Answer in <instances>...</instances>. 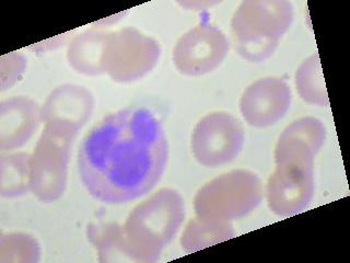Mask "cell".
<instances>
[{"mask_svg": "<svg viewBox=\"0 0 350 263\" xmlns=\"http://www.w3.org/2000/svg\"><path fill=\"white\" fill-rule=\"evenodd\" d=\"M160 45L134 27L109 33L102 56V69L113 80L129 82L142 78L156 66Z\"/></svg>", "mask_w": 350, "mask_h": 263, "instance_id": "cell-6", "label": "cell"}, {"mask_svg": "<svg viewBox=\"0 0 350 263\" xmlns=\"http://www.w3.org/2000/svg\"><path fill=\"white\" fill-rule=\"evenodd\" d=\"M42 122L41 109L32 99L20 96L0 104V149L14 151L25 145Z\"/></svg>", "mask_w": 350, "mask_h": 263, "instance_id": "cell-12", "label": "cell"}, {"mask_svg": "<svg viewBox=\"0 0 350 263\" xmlns=\"http://www.w3.org/2000/svg\"><path fill=\"white\" fill-rule=\"evenodd\" d=\"M94 99L82 86L64 85L56 88L41 109L42 122H58L81 129L90 118Z\"/></svg>", "mask_w": 350, "mask_h": 263, "instance_id": "cell-13", "label": "cell"}, {"mask_svg": "<svg viewBox=\"0 0 350 263\" xmlns=\"http://www.w3.org/2000/svg\"><path fill=\"white\" fill-rule=\"evenodd\" d=\"M229 47V40L220 29L209 23H200L176 42L173 63L185 76H204L221 65Z\"/></svg>", "mask_w": 350, "mask_h": 263, "instance_id": "cell-8", "label": "cell"}, {"mask_svg": "<svg viewBox=\"0 0 350 263\" xmlns=\"http://www.w3.org/2000/svg\"><path fill=\"white\" fill-rule=\"evenodd\" d=\"M29 153H14L1 156V186L3 197H16L31 191Z\"/></svg>", "mask_w": 350, "mask_h": 263, "instance_id": "cell-17", "label": "cell"}, {"mask_svg": "<svg viewBox=\"0 0 350 263\" xmlns=\"http://www.w3.org/2000/svg\"><path fill=\"white\" fill-rule=\"evenodd\" d=\"M295 82L302 100L317 107H329L325 80L317 53L311 55L299 66L295 71Z\"/></svg>", "mask_w": 350, "mask_h": 263, "instance_id": "cell-15", "label": "cell"}, {"mask_svg": "<svg viewBox=\"0 0 350 263\" xmlns=\"http://www.w3.org/2000/svg\"><path fill=\"white\" fill-rule=\"evenodd\" d=\"M293 19V7L288 1H244L231 20L233 47L244 60L260 63L275 53Z\"/></svg>", "mask_w": 350, "mask_h": 263, "instance_id": "cell-3", "label": "cell"}, {"mask_svg": "<svg viewBox=\"0 0 350 263\" xmlns=\"http://www.w3.org/2000/svg\"><path fill=\"white\" fill-rule=\"evenodd\" d=\"M291 100V88L286 80L265 77L246 88L241 97V114L249 125L266 129L286 116Z\"/></svg>", "mask_w": 350, "mask_h": 263, "instance_id": "cell-9", "label": "cell"}, {"mask_svg": "<svg viewBox=\"0 0 350 263\" xmlns=\"http://www.w3.org/2000/svg\"><path fill=\"white\" fill-rule=\"evenodd\" d=\"M266 193L268 208L278 216H293L304 212L314 195L313 169L276 166L268 180Z\"/></svg>", "mask_w": 350, "mask_h": 263, "instance_id": "cell-10", "label": "cell"}, {"mask_svg": "<svg viewBox=\"0 0 350 263\" xmlns=\"http://www.w3.org/2000/svg\"><path fill=\"white\" fill-rule=\"evenodd\" d=\"M234 236L230 223L208 222L197 217L187 225L180 244L187 253L232 238Z\"/></svg>", "mask_w": 350, "mask_h": 263, "instance_id": "cell-16", "label": "cell"}, {"mask_svg": "<svg viewBox=\"0 0 350 263\" xmlns=\"http://www.w3.org/2000/svg\"><path fill=\"white\" fill-rule=\"evenodd\" d=\"M262 200L260 179L247 170H234L197 192L195 212L208 222L230 223L254 211Z\"/></svg>", "mask_w": 350, "mask_h": 263, "instance_id": "cell-4", "label": "cell"}, {"mask_svg": "<svg viewBox=\"0 0 350 263\" xmlns=\"http://www.w3.org/2000/svg\"><path fill=\"white\" fill-rule=\"evenodd\" d=\"M244 140L243 124L234 115L209 113L195 125L191 134V153L204 167H221L240 155Z\"/></svg>", "mask_w": 350, "mask_h": 263, "instance_id": "cell-7", "label": "cell"}, {"mask_svg": "<svg viewBox=\"0 0 350 263\" xmlns=\"http://www.w3.org/2000/svg\"><path fill=\"white\" fill-rule=\"evenodd\" d=\"M167 158L161 121L149 109L129 107L107 115L88 132L77 164L91 197L123 204L148 195L160 182Z\"/></svg>", "mask_w": 350, "mask_h": 263, "instance_id": "cell-1", "label": "cell"}, {"mask_svg": "<svg viewBox=\"0 0 350 263\" xmlns=\"http://www.w3.org/2000/svg\"><path fill=\"white\" fill-rule=\"evenodd\" d=\"M107 36L104 31L89 30L75 38L67 52L69 64L81 74H103L102 56Z\"/></svg>", "mask_w": 350, "mask_h": 263, "instance_id": "cell-14", "label": "cell"}, {"mask_svg": "<svg viewBox=\"0 0 350 263\" xmlns=\"http://www.w3.org/2000/svg\"><path fill=\"white\" fill-rule=\"evenodd\" d=\"M326 129L320 120L302 118L293 122L279 137L275 149L276 166H298L313 169L314 157L325 142Z\"/></svg>", "mask_w": 350, "mask_h": 263, "instance_id": "cell-11", "label": "cell"}, {"mask_svg": "<svg viewBox=\"0 0 350 263\" xmlns=\"http://www.w3.org/2000/svg\"><path fill=\"white\" fill-rule=\"evenodd\" d=\"M184 218L183 197L169 188L138 204L122 225L131 261L156 262L178 233Z\"/></svg>", "mask_w": 350, "mask_h": 263, "instance_id": "cell-2", "label": "cell"}, {"mask_svg": "<svg viewBox=\"0 0 350 263\" xmlns=\"http://www.w3.org/2000/svg\"><path fill=\"white\" fill-rule=\"evenodd\" d=\"M78 131L68 124L45 123L30 159L31 191L42 202H54L64 195L69 155Z\"/></svg>", "mask_w": 350, "mask_h": 263, "instance_id": "cell-5", "label": "cell"}]
</instances>
